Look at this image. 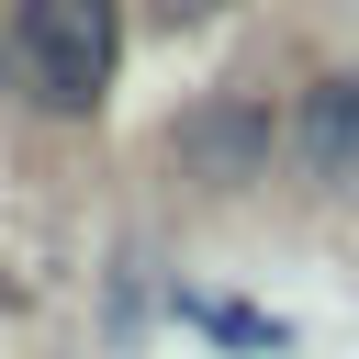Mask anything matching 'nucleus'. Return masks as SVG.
<instances>
[{
	"label": "nucleus",
	"mask_w": 359,
	"mask_h": 359,
	"mask_svg": "<svg viewBox=\"0 0 359 359\" xmlns=\"http://www.w3.org/2000/svg\"><path fill=\"white\" fill-rule=\"evenodd\" d=\"M11 56L34 79L45 112H90L112 90V56H123V11L112 0H22L11 11Z\"/></svg>",
	"instance_id": "obj_1"
},
{
	"label": "nucleus",
	"mask_w": 359,
	"mask_h": 359,
	"mask_svg": "<svg viewBox=\"0 0 359 359\" xmlns=\"http://www.w3.org/2000/svg\"><path fill=\"white\" fill-rule=\"evenodd\" d=\"M292 135H303V168L325 191H359V79H314Z\"/></svg>",
	"instance_id": "obj_2"
},
{
	"label": "nucleus",
	"mask_w": 359,
	"mask_h": 359,
	"mask_svg": "<svg viewBox=\"0 0 359 359\" xmlns=\"http://www.w3.org/2000/svg\"><path fill=\"white\" fill-rule=\"evenodd\" d=\"M258 146H269V123H258L247 101H213V112H191V123H180V157H191L202 180H247V168H258Z\"/></svg>",
	"instance_id": "obj_3"
}]
</instances>
